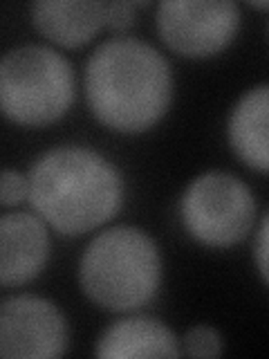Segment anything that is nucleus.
I'll return each instance as SVG.
<instances>
[{
  "label": "nucleus",
  "mask_w": 269,
  "mask_h": 359,
  "mask_svg": "<svg viewBox=\"0 0 269 359\" xmlns=\"http://www.w3.org/2000/svg\"><path fill=\"white\" fill-rule=\"evenodd\" d=\"M85 95L104 126L117 133H144L171 106L173 72L153 45L137 39H112L90 56Z\"/></svg>",
  "instance_id": "1"
},
{
  "label": "nucleus",
  "mask_w": 269,
  "mask_h": 359,
  "mask_svg": "<svg viewBox=\"0 0 269 359\" xmlns=\"http://www.w3.org/2000/svg\"><path fill=\"white\" fill-rule=\"evenodd\" d=\"M27 182V200L39 218L63 236L101 227L123 202L117 166L85 146H61L41 155L29 168Z\"/></svg>",
  "instance_id": "2"
},
{
  "label": "nucleus",
  "mask_w": 269,
  "mask_h": 359,
  "mask_svg": "<svg viewBox=\"0 0 269 359\" xmlns=\"http://www.w3.org/2000/svg\"><path fill=\"white\" fill-rule=\"evenodd\" d=\"M78 280L90 301L112 312L151 303L162 283V258L155 241L137 227H112L85 247Z\"/></svg>",
  "instance_id": "3"
},
{
  "label": "nucleus",
  "mask_w": 269,
  "mask_h": 359,
  "mask_svg": "<svg viewBox=\"0 0 269 359\" xmlns=\"http://www.w3.org/2000/svg\"><path fill=\"white\" fill-rule=\"evenodd\" d=\"M74 101L70 61L45 45H22L0 59V112L20 126H48Z\"/></svg>",
  "instance_id": "4"
},
{
  "label": "nucleus",
  "mask_w": 269,
  "mask_h": 359,
  "mask_svg": "<svg viewBox=\"0 0 269 359\" xmlns=\"http://www.w3.org/2000/svg\"><path fill=\"white\" fill-rule=\"evenodd\" d=\"M179 211L186 231L198 243L231 247L251 231L256 198L240 177L211 171L186 187Z\"/></svg>",
  "instance_id": "5"
},
{
  "label": "nucleus",
  "mask_w": 269,
  "mask_h": 359,
  "mask_svg": "<svg viewBox=\"0 0 269 359\" xmlns=\"http://www.w3.org/2000/svg\"><path fill=\"white\" fill-rule=\"evenodd\" d=\"M155 20L168 50L186 59H207L235 39L240 9L229 0H166Z\"/></svg>",
  "instance_id": "6"
},
{
  "label": "nucleus",
  "mask_w": 269,
  "mask_h": 359,
  "mask_svg": "<svg viewBox=\"0 0 269 359\" xmlns=\"http://www.w3.org/2000/svg\"><path fill=\"white\" fill-rule=\"evenodd\" d=\"M70 344L67 321L52 301L18 294L0 303V357L52 359Z\"/></svg>",
  "instance_id": "7"
},
{
  "label": "nucleus",
  "mask_w": 269,
  "mask_h": 359,
  "mask_svg": "<svg viewBox=\"0 0 269 359\" xmlns=\"http://www.w3.org/2000/svg\"><path fill=\"white\" fill-rule=\"evenodd\" d=\"M50 258L48 224L32 213L0 216V285H25Z\"/></svg>",
  "instance_id": "8"
},
{
  "label": "nucleus",
  "mask_w": 269,
  "mask_h": 359,
  "mask_svg": "<svg viewBox=\"0 0 269 359\" xmlns=\"http://www.w3.org/2000/svg\"><path fill=\"white\" fill-rule=\"evenodd\" d=\"M32 20L45 39L63 48H78L106 27L108 3L97 0H41L32 5Z\"/></svg>",
  "instance_id": "9"
},
{
  "label": "nucleus",
  "mask_w": 269,
  "mask_h": 359,
  "mask_svg": "<svg viewBox=\"0 0 269 359\" xmlns=\"http://www.w3.org/2000/svg\"><path fill=\"white\" fill-rule=\"evenodd\" d=\"M179 353L177 337L162 321L151 317L115 321L97 341V357L104 359L177 357Z\"/></svg>",
  "instance_id": "10"
},
{
  "label": "nucleus",
  "mask_w": 269,
  "mask_h": 359,
  "mask_svg": "<svg viewBox=\"0 0 269 359\" xmlns=\"http://www.w3.org/2000/svg\"><path fill=\"white\" fill-rule=\"evenodd\" d=\"M269 88L261 83L240 97L229 117V144L240 160L265 173L269 166Z\"/></svg>",
  "instance_id": "11"
},
{
  "label": "nucleus",
  "mask_w": 269,
  "mask_h": 359,
  "mask_svg": "<svg viewBox=\"0 0 269 359\" xmlns=\"http://www.w3.org/2000/svg\"><path fill=\"white\" fill-rule=\"evenodd\" d=\"M182 353L191 357H220L222 355V337L211 325H195L191 328L182 341Z\"/></svg>",
  "instance_id": "12"
},
{
  "label": "nucleus",
  "mask_w": 269,
  "mask_h": 359,
  "mask_svg": "<svg viewBox=\"0 0 269 359\" xmlns=\"http://www.w3.org/2000/svg\"><path fill=\"white\" fill-rule=\"evenodd\" d=\"M29 196V182L27 175H22L14 168L0 171V205L3 207H16Z\"/></svg>",
  "instance_id": "13"
},
{
  "label": "nucleus",
  "mask_w": 269,
  "mask_h": 359,
  "mask_svg": "<svg viewBox=\"0 0 269 359\" xmlns=\"http://www.w3.org/2000/svg\"><path fill=\"white\" fill-rule=\"evenodd\" d=\"M139 9V3H108V20L106 25L112 29H128L134 20V11Z\"/></svg>",
  "instance_id": "14"
},
{
  "label": "nucleus",
  "mask_w": 269,
  "mask_h": 359,
  "mask_svg": "<svg viewBox=\"0 0 269 359\" xmlns=\"http://www.w3.org/2000/svg\"><path fill=\"white\" fill-rule=\"evenodd\" d=\"M256 261L258 269H261L263 278L267 280V220H263L261 231H258V243H256Z\"/></svg>",
  "instance_id": "15"
}]
</instances>
